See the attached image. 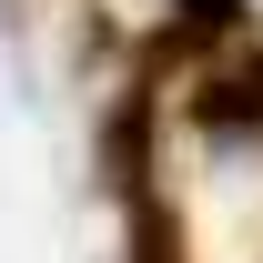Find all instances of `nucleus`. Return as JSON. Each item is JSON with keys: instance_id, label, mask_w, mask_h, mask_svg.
I'll list each match as a JSON object with an SVG mask.
<instances>
[{"instance_id": "nucleus-1", "label": "nucleus", "mask_w": 263, "mask_h": 263, "mask_svg": "<svg viewBox=\"0 0 263 263\" xmlns=\"http://www.w3.org/2000/svg\"><path fill=\"white\" fill-rule=\"evenodd\" d=\"M193 122H202V142H253L263 132V41L253 31L193 71Z\"/></svg>"}, {"instance_id": "nucleus-2", "label": "nucleus", "mask_w": 263, "mask_h": 263, "mask_svg": "<svg viewBox=\"0 0 263 263\" xmlns=\"http://www.w3.org/2000/svg\"><path fill=\"white\" fill-rule=\"evenodd\" d=\"M91 172H101V182H111L122 202H142V172H152V81H122V91L101 101Z\"/></svg>"}, {"instance_id": "nucleus-3", "label": "nucleus", "mask_w": 263, "mask_h": 263, "mask_svg": "<svg viewBox=\"0 0 263 263\" xmlns=\"http://www.w3.org/2000/svg\"><path fill=\"white\" fill-rule=\"evenodd\" d=\"M253 31V0H162V41L152 51H193V61H213V51H233V41Z\"/></svg>"}]
</instances>
